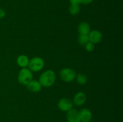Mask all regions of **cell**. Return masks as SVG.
Returning <instances> with one entry per match:
<instances>
[{"instance_id":"16","label":"cell","mask_w":123,"mask_h":122,"mask_svg":"<svg viewBox=\"0 0 123 122\" xmlns=\"http://www.w3.org/2000/svg\"><path fill=\"white\" fill-rule=\"evenodd\" d=\"M85 47L86 51L91 52V51H92L94 50L95 45H94V44H93V43H91V42L89 41L88 43L85 45Z\"/></svg>"},{"instance_id":"4","label":"cell","mask_w":123,"mask_h":122,"mask_svg":"<svg viewBox=\"0 0 123 122\" xmlns=\"http://www.w3.org/2000/svg\"><path fill=\"white\" fill-rule=\"evenodd\" d=\"M60 76L63 81L66 83H70L74 80L76 75L75 71L73 69L71 68H65L60 71Z\"/></svg>"},{"instance_id":"18","label":"cell","mask_w":123,"mask_h":122,"mask_svg":"<svg viewBox=\"0 0 123 122\" xmlns=\"http://www.w3.org/2000/svg\"><path fill=\"white\" fill-rule=\"evenodd\" d=\"M94 0H80V4H83L84 5H88L91 4Z\"/></svg>"},{"instance_id":"15","label":"cell","mask_w":123,"mask_h":122,"mask_svg":"<svg viewBox=\"0 0 123 122\" xmlns=\"http://www.w3.org/2000/svg\"><path fill=\"white\" fill-rule=\"evenodd\" d=\"M89 41L90 39L88 35H79L78 37V42L80 45L85 46Z\"/></svg>"},{"instance_id":"1","label":"cell","mask_w":123,"mask_h":122,"mask_svg":"<svg viewBox=\"0 0 123 122\" xmlns=\"http://www.w3.org/2000/svg\"><path fill=\"white\" fill-rule=\"evenodd\" d=\"M56 80V75L54 71L48 69L43 72L39 78V82L42 86L49 87L52 86Z\"/></svg>"},{"instance_id":"5","label":"cell","mask_w":123,"mask_h":122,"mask_svg":"<svg viewBox=\"0 0 123 122\" xmlns=\"http://www.w3.org/2000/svg\"><path fill=\"white\" fill-rule=\"evenodd\" d=\"M58 106L59 109L62 111H68L72 109L73 102L72 100L67 98H61L58 103Z\"/></svg>"},{"instance_id":"11","label":"cell","mask_w":123,"mask_h":122,"mask_svg":"<svg viewBox=\"0 0 123 122\" xmlns=\"http://www.w3.org/2000/svg\"><path fill=\"white\" fill-rule=\"evenodd\" d=\"M27 89L32 92H38L42 89V85L40 84L38 81L35 80H32L27 85Z\"/></svg>"},{"instance_id":"12","label":"cell","mask_w":123,"mask_h":122,"mask_svg":"<svg viewBox=\"0 0 123 122\" xmlns=\"http://www.w3.org/2000/svg\"><path fill=\"white\" fill-rule=\"evenodd\" d=\"M29 61L30 60H29L28 57L26 55H20L17 58V63L22 68H26L27 66H28Z\"/></svg>"},{"instance_id":"2","label":"cell","mask_w":123,"mask_h":122,"mask_svg":"<svg viewBox=\"0 0 123 122\" xmlns=\"http://www.w3.org/2000/svg\"><path fill=\"white\" fill-rule=\"evenodd\" d=\"M32 72L29 68H22L19 72L18 75V80L20 84L22 85H27L32 80Z\"/></svg>"},{"instance_id":"14","label":"cell","mask_w":123,"mask_h":122,"mask_svg":"<svg viewBox=\"0 0 123 122\" xmlns=\"http://www.w3.org/2000/svg\"><path fill=\"white\" fill-rule=\"evenodd\" d=\"M80 10L79 5H70L68 8V11L70 14L73 16L77 15L79 13Z\"/></svg>"},{"instance_id":"8","label":"cell","mask_w":123,"mask_h":122,"mask_svg":"<svg viewBox=\"0 0 123 122\" xmlns=\"http://www.w3.org/2000/svg\"><path fill=\"white\" fill-rule=\"evenodd\" d=\"M86 99V94L84 92H78L73 98V103L76 106H80L85 102Z\"/></svg>"},{"instance_id":"13","label":"cell","mask_w":123,"mask_h":122,"mask_svg":"<svg viewBox=\"0 0 123 122\" xmlns=\"http://www.w3.org/2000/svg\"><path fill=\"white\" fill-rule=\"evenodd\" d=\"M76 81L79 84H85L87 83L88 81L87 77L86 76V75H85L84 74H82V73L78 74V75L76 76Z\"/></svg>"},{"instance_id":"6","label":"cell","mask_w":123,"mask_h":122,"mask_svg":"<svg viewBox=\"0 0 123 122\" xmlns=\"http://www.w3.org/2000/svg\"><path fill=\"white\" fill-rule=\"evenodd\" d=\"M88 35L90 41L94 44L100 43L102 39V33L98 30H93L90 31Z\"/></svg>"},{"instance_id":"17","label":"cell","mask_w":123,"mask_h":122,"mask_svg":"<svg viewBox=\"0 0 123 122\" xmlns=\"http://www.w3.org/2000/svg\"><path fill=\"white\" fill-rule=\"evenodd\" d=\"M71 5H79L80 4V0H69Z\"/></svg>"},{"instance_id":"7","label":"cell","mask_w":123,"mask_h":122,"mask_svg":"<svg viewBox=\"0 0 123 122\" xmlns=\"http://www.w3.org/2000/svg\"><path fill=\"white\" fill-rule=\"evenodd\" d=\"M67 119L68 122H80L79 111L75 109H71L67 111Z\"/></svg>"},{"instance_id":"10","label":"cell","mask_w":123,"mask_h":122,"mask_svg":"<svg viewBox=\"0 0 123 122\" xmlns=\"http://www.w3.org/2000/svg\"><path fill=\"white\" fill-rule=\"evenodd\" d=\"M78 31L79 35H88L91 31V26L88 23L82 22L78 25Z\"/></svg>"},{"instance_id":"3","label":"cell","mask_w":123,"mask_h":122,"mask_svg":"<svg viewBox=\"0 0 123 122\" xmlns=\"http://www.w3.org/2000/svg\"><path fill=\"white\" fill-rule=\"evenodd\" d=\"M44 65V61L40 57H34L29 61V69L32 72L40 71L43 69Z\"/></svg>"},{"instance_id":"19","label":"cell","mask_w":123,"mask_h":122,"mask_svg":"<svg viewBox=\"0 0 123 122\" xmlns=\"http://www.w3.org/2000/svg\"><path fill=\"white\" fill-rule=\"evenodd\" d=\"M6 16V11L2 8H0V19H3Z\"/></svg>"},{"instance_id":"9","label":"cell","mask_w":123,"mask_h":122,"mask_svg":"<svg viewBox=\"0 0 123 122\" xmlns=\"http://www.w3.org/2000/svg\"><path fill=\"white\" fill-rule=\"evenodd\" d=\"M80 122H90L92 118V113L87 108H83L79 112Z\"/></svg>"}]
</instances>
